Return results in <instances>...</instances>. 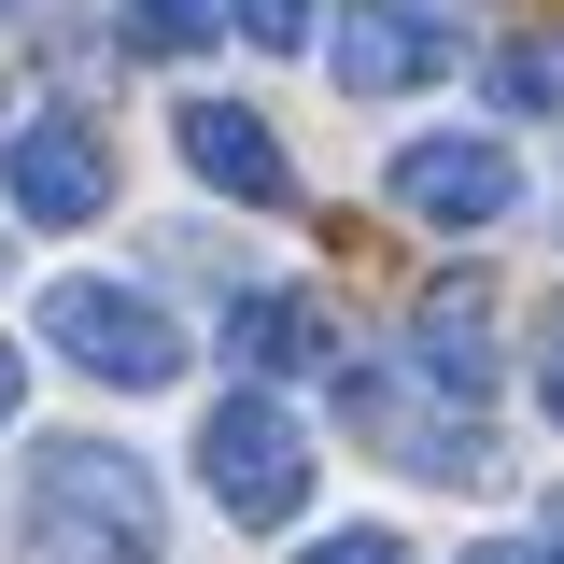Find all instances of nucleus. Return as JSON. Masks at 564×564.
Instances as JSON below:
<instances>
[{"instance_id":"obj_1","label":"nucleus","mask_w":564,"mask_h":564,"mask_svg":"<svg viewBox=\"0 0 564 564\" xmlns=\"http://www.w3.org/2000/svg\"><path fill=\"white\" fill-rule=\"evenodd\" d=\"M170 522H155V466L99 452V437H57L43 480H29V564H155Z\"/></svg>"},{"instance_id":"obj_2","label":"nucleus","mask_w":564,"mask_h":564,"mask_svg":"<svg viewBox=\"0 0 564 564\" xmlns=\"http://www.w3.org/2000/svg\"><path fill=\"white\" fill-rule=\"evenodd\" d=\"M198 480L226 522H296L311 508V437L282 395H212L198 410Z\"/></svg>"},{"instance_id":"obj_3","label":"nucleus","mask_w":564,"mask_h":564,"mask_svg":"<svg viewBox=\"0 0 564 564\" xmlns=\"http://www.w3.org/2000/svg\"><path fill=\"white\" fill-rule=\"evenodd\" d=\"M43 352H70V367L113 381V395L184 381V325H170L141 282H57V296H43Z\"/></svg>"},{"instance_id":"obj_4","label":"nucleus","mask_w":564,"mask_h":564,"mask_svg":"<svg viewBox=\"0 0 564 564\" xmlns=\"http://www.w3.org/2000/svg\"><path fill=\"white\" fill-rule=\"evenodd\" d=\"M0 198L29 212V226H99V212H113V141L85 128V113L0 128Z\"/></svg>"},{"instance_id":"obj_5","label":"nucleus","mask_w":564,"mask_h":564,"mask_svg":"<svg viewBox=\"0 0 564 564\" xmlns=\"http://www.w3.org/2000/svg\"><path fill=\"white\" fill-rule=\"evenodd\" d=\"M395 212L410 226H494V212H522V155L494 128H423L395 141Z\"/></svg>"},{"instance_id":"obj_6","label":"nucleus","mask_w":564,"mask_h":564,"mask_svg":"<svg viewBox=\"0 0 564 564\" xmlns=\"http://www.w3.org/2000/svg\"><path fill=\"white\" fill-rule=\"evenodd\" d=\"M325 70H339L352 99H410V85H437V70H452V29H437L423 0H352L339 43H325Z\"/></svg>"},{"instance_id":"obj_7","label":"nucleus","mask_w":564,"mask_h":564,"mask_svg":"<svg viewBox=\"0 0 564 564\" xmlns=\"http://www.w3.org/2000/svg\"><path fill=\"white\" fill-rule=\"evenodd\" d=\"M410 381L437 395V410H480L494 395V296L480 282H437L410 311Z\"/></svg>"},{"instance_id":"obj_8","label":"nucleus","mask_w":564,"mask_h":564,"mask_svg":"<svg viewBox=\"0 0 564 564\" xmlns=\"http://www.w3.org/2000/svg\"><path fill=\"white\" fill-rule=\"evenodd\" d=\"M170 141H184V170H198L212 198L282 212V141H269V113H240V99H184V113H170Z\"/></svg>"},{"instance_id":"obj_9","label":"nucleus","mask_w":564,"mask_h":564,"mask_svg":"<svg viewBox=\"0 0 564 564\" xmlns=\"http://www.w3.org/2000/svg\"><path fill=\"white\" fill-rule=\"evenodd\" d=\"M339 325H325V296H296V282H254V296H226V367H325Z\"/></svg>"},{"instance_id":"obj_10","label":"nucleus","mask_w":564,"mask_h":564,"mask_svg":"<svg viewBox=\"0 0 564 564\" xmlns=\"http://www.w3.org/2000/svg\"><path fill=\"white\" fill-rule=\"evenodd\" d=\"M311 14H325V0H212V29H240V43H311Z\"/></svg>"},{"instance_id":"obj_11","label":"nucleus","mask_w":564,"mask_h":564,"mask_svg":"<svg viewBox=\"0 0 564 564\" xmlns=\"http://www.w3.org/2000/svg\"><path fill=\"white\" fill-rule=\"evenodd\" d=\"M128 43L141 57H184V43H212V0H128Z\"/></svg>"},{"instance_id":"obj_12","label":"nucleus","mask_w":564,"mask_h":564,"mask_svg":"<svg viewBox=\"0 0 564 564\" xmlns=\"http://www.w3.org/2000/svg\"><path fill=\"white\" fill-rule=\"evenodd\" d=\"M494 85H508L522 113H564V43H508V57H494Z\"/></svg>"},{"instance_id":"obj_13","label":"nucleus","mask_w":564,"mask_h":564,"mask_svg":"<svg viewBox=\"0 0 564 564\" xmlns=\"http://www.w3.org/2000/svg\"><path fill=\"white\" fill-rule=\"evenodd\" d=\"M296 564H410V551H395L381 522H352V536H311V551H296Z\"/></svg>"},{"instance_id":"obj_14","label":"nucleus","mask_w":564,"mask_h":564,"mask_svg":"<svg viewBox=\"0 0 564 564\" xmlns=\"http://www.w3.org/2000/svg\"><path fill=\"white\" fill-rule=\"evenodd\" d=\"M536 410L564 423V296H551V325H536Z\"/></svg>"},{"instance_id":"obj_15","label":"nucleus","mask_w":564,"mask_h":564,"mask_svg":"<svg viewBox=\"0 0 564 564\" xmlns=\"http://www.w3.org/2000/svg\"><path fill=\"white\" fill-rule=\"evenodd\" d=\"M14 410H29V352L0 339V423H14Z\"/></svg>"},{"instance_id":"obj_16","label":"nucleus","mask_w":564,"mask_h":564,"mask_svg":"<svg viewBox=\"0 0 564 564\" xmlns=\"http://www.w3.org/2000/svg\"><path fill=\"white\" fill-rule=\"evenodd\" d=\"M536 551H551V564H564V494H551V536H536Z\"/></svg>"},{"instance_id":"obj_17","label":"nucleus","mask_w":564,"mask_h":564,"mask_svg":"<svg viewBox=\"0 0 564 564\" xmlns=\"http://www.w3.org/2000/svg\"><path fill=\"white\" fill-rule=\"evenodd\" d=\"M466 564H551V551H466Z\"/></svg>"}]
</instances>
